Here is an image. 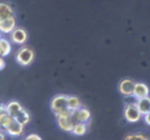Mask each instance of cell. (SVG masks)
Here are the masks:
<instances>
[{"instance_id": "obj_1", "label": "cell", "mask_w": 150, "mask_h": 140, "mask_svg": "<svg viewBox=\"0 0 150 140\" xmlns=\"http://www.w3.org/2000/svg\"><path fill=\"white\" fill-rule=\"evenodd\" d=\"M6 111L13 119L20 123L21 125L26 126L31 121V114L30 112L19 102V101L11 100L5 104Z\"/></svg>"}, {"instance_id": "obj_2", "label": "cell", "mask_w": 150, "mask_h": 140, "mask_svg": "<svg viewBox=\"0 0 150 140\" xmlns=\"http://www.w3.org/2000/svg\"><path fill=\"white\" fill-rule=\"evenodd\" d=\"M67 101H68L67 95H57L52 98V102H50V109L56 117L63 114V113L71 112L68 109Z\"/></svg>"}, {"instance_id": "obj_3", "label": "cell", "mask_w": 150, "mask_h": 140, "mask_svg": "<svg viewBox=\"0 0 150 140\" xmlns=\"http://www.w3.org/2000/svg\"><path fill=\"white\" fill-rule=\"evenodd\" d=\"M35 58V53L29 46H22L16 54V61L21 66H29L33 63Z\"/></svg>"}, {"instance_id": "obj_4", "label": "cell", "mask_w": 150, "mask_h": 140, "mask_svg": "<svg viewBox=\"0 0 150 140\" xmlns=\"http://www.w3.org/2000/svg\"><path fill=\"white\" fill-rule=\"evenodd\" d=\"M123 115H125V119H127V122H129V123H138L142 117V114L138 109L136 103H129L125 107Z\"/></svg>"}, {"instance_id": "obj_5", "label": "cell", "mask_w": 150, "mask_h": 140, "mask_svg": "<svg viewBox=\"0 0 150 140\" xmlns=\"http://www.w3.org/2000/svg\"><path fill=\"white\" fill-rule=\"evenodd\" d=\"M56 117H57V123H58V126L60 127V129L65 132L71 133L73 126L75 124L72 117V112L63 113V114H60Z\"/></svg>"}, {"instance_id": "obj_6", "label": "cell", "mask_w": 150, "mask_h": 140, "mask_svg": "<svg viewBox=\"0 0 150 140\" xmlns=\"http://www.w3.org/2000/svg\"><path fill=\"white\" fill-rule=\"evenodd\" d=\"M9 35H11V41L15 44H19V45L26 43V41L28 40L27 31L21 27H16V29Z\"/></svg>"}, {"instance_id": "obj_7", "label": "cell", "mask_w": 150, "mask_h": 140, "mask_svg": "<svg viewBox=\"0 0 150 140\" xmlns=\"http://www.w3.org/2000/svg\"><path fill=\"white\" fill-rule=\"evenodd\" d=\"M16 27H17L16 16L0 20V33L1 34H11L16 29Z\"/></svg>"}, {"instance_id": "obj_8", "label": "cell", "mask_w": 150, "mask_h": 140, "mask_svg": "<svg viewBox=\"0 0 150 140\" xmlns=\"http://www.w3.org/2000/svg\"><path fill=\"white\" fill-rule=\"evenodd\" d=\"M72 117L75 123H90L92 114H91V111L88 108L80 107L79 109L72 112Z\"/></svg>"}, {"instance_id": "obj_9", "label": "cell", "mask_w": 150, "mask_h": 140, "mask_svg": "<svg viewBox=\"0 0 150 140\" xmlns=\"http://www.w3.org/2000/svg\"><path fill=\"white\" fill-rule=\"evenodd\" d=\"M24 131H25V126L21 125L16 119H13L4 132L7 134V136H11V137H20L23 135Z\"/></svg>"}, {"instance_id": "obj_10", "label": "cell", "mask_w": 150, "mask_h": 140, "mask_svg": "<svg viewBox=\"0 0 150 140\" xmlns=\"http://www.w3.org/2000/svg\"><path fill=\"white\" fill-rule=\"evenodd\" d=\"M135 84L136 82L132 80H122L119 82L118 86V90L123 96L125 97H132L133 96V92H134V88H135Z\"/></svg>"}, {"instance_id": "obj_11", "label": "cell", "mask_w": 150, "mask_h": 140, "mask_svg": "<svg viewBox=\"0 0 150 140\" xmlns=\"http://www.w3.org/2000/svg\"><path fill=\"white\" fill-rule=\"evenodd\" d=\"M148 95H149V88H148L145 84H142V82L135 84L133 97L136 99V100H139V99L148 97Z\"/></svg>"}, {"instance_id": "obj_12", "label": "cell", "mask_w": 150, "mask_h": 140, "mask_svg": "<svg viewBox=\"0 0 150 140\" xmlns=\"http://www.w3.org/2000/svg\"><path fill=\"white\" fill-rule=\"evenodd\" d=\"M16 13L13 7L7 2H0V20L5 18L15 17Z\"/></svg>"}, {"instance_id": "obj_13", "label": "cell", "mask_w": 150, "mask_h": 140, "mask_svg": "<svg viewBox=\"0 0 150 140\" xmlns=\"http://www.w3.org/2000/svg\"><path fill=\"white\" fill-rule=\"evenodd\" d=\"M11 53V43L6 38H0V58H5Z\"/></svg>"}, {"instance_id": "obj_14", "label": "cell", "mask_w": 150, "mask_h": 140, "mask_svg": "<svg viewBox=\"0 0 150 140\" xmlns=\"http://www.w3.org/2000/svg\"><path fill=\"white\" fill-rule=\"evenodd\" d=\"M136 105H137L141 114L145 115L146 113H148L150 111V98L149 97H145V98L139 99L136 102Z\"/></svg>"}, {"instance_id": "obj_15", "label": "cell", "mask_w": 150, "mask_h": 140, "mask_svg": "<svg viewBox=\"0 0 150 140\" xmlns=\"http://www.w3.org/2000/svg\"><path fill=\"white\" fill-rule=\"evenodd\" d=\"M88 124L90 123H75L72 128L71 133L75 136H82L86 133L88 129Z\"/></svg>"}, {"instance_id": "obj_16", "label": "cell", "mask_w": 150, "mask_h": 140, "mask_svg": "<svg viewBox=\"0 0 150 140\" xmlns=\"http://www.w3.org/2000/svg\"><path fill=\"white\" fill-rule=\"evenodd\" d=\"M67 104H68V109L71 112H74V111H76L77 109H79L80 107H82L80 100L75 96H68Z\"/></svg>"}, {"instance_id": "obj_17", "label": "cell", "mask_w": 150, "mask_h": 140, "mask_svg": "<svg viewBox=\"0 0 150 140\" xmlns=\"http://www.w3.org/2000/svg\"><path fill=\"white\" fill-rule=\"evenodd\" d=\"M123 140H150V137L143 133H131L127 134Z\"/></svg>"}, {"instance_id": "obj_18", "label": "cell", "mask_w": 150, "mask_h": 140, "mask_svg": "<svg viewBox=\"0 0 150 140\" xmlns=\"http://www.w3.org/2000/svg\"><path fill=\"white\" fill-rule=\"evenodd\" d=\"M22 140H42V138L40 137L39 135H37V134L31 133V134H28V135H26Z\"/></svg>"}, {"instance_id": "obj_19", "label": "cell", "mask_w": 150, "mask_h": 140, "mask_svg": "<svg viewBox=\"0 0 150 140\" xmlns=\"http://www.w3.org/2000/svg\"><path fill=\"white\" fill-rule=\"evenodd\" d=\"M5 65H6V62H5L4 58H0V71L5 68Z\"/></svg>"}, {"instance_id": "obj_20", "label": "cell", "mask_w": 150, "mask_h": 140, "mask_svg": "<svg viewBox=\"0 0 150 140\" xmlns=\"http://www.w3.org/2000/svg\"><path fill=\"white\" fill-rule=\"evenodd\" d=\"M144 121H145V123L147 124L148 126H150V111L144 115Z\"/></svg>"}, {"instance_id": "obj_21", "label": "cell", "mask_w": 150, "mask_h": 140, "mask_svg": "<svg viewBox=\"0 0 150 140\" xmlns=\"http://www.w3.org/2000/svg\"><path fill=\"white\" fill-rule=\"evenodd\" d=\"M0 140H7V134L2 130H0Z\"/></svg>"}, {"instance_id": "obj_22", "label": "cell", "mask_w": 150, "mask_h": 140, "mask_svg": "<svg viewBox=\"0 0 150 140\" xmlns=\"http://www.w3.org/2000/svg\"><path fill=\"white\" fill-rule=\"evenodd\" d=\"M1 37H2V36H1V33H0V38H1Z\"/></svg>"}]
</instances>
